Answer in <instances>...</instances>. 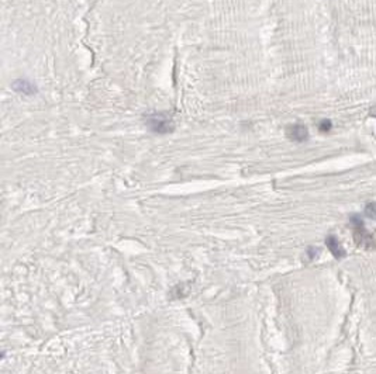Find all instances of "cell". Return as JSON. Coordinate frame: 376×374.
<instances>
[{"label":"cell","instance_id":"5b68a950","mask_svg":"<svg viewBox=\"0 0 376 374\" xmlns=\"http://www.w3.org/2000/svg\"><path fill=\"white\" fill-rule=\"evenodd\" d=\"M365 216L368 218H376V203H369L365 207Z\"/></svg>","mask_w":376,"mask_h":374},{"label":"cell","instance_id":"6da1fadb","mask_svg":"<svg viewBox=\"0 0 376 374\" xmlns=\"http://www.w3.org/2000/svg\"><path fill=\"white\" fill-rule=\"evenodd\" d=\"M351 224L352 228H354V239H355V243L359 246V248H364V249H376V242L374 239V236L366 231L364 224V219L359 217V216H352L351 217Z\"/></svg>","mask_w":376,"mask_h":374},{"label":"cell","instance_id":"8992f818","mask_svg":"<svg viewBox=\"0 0 376 374\" xmlns=\"http://www.w3.org/2000/svg\"><path fill=\"white\" fill-rule=\"evenodd\" d=\"M331 130V121L328 120H323L320 122V131H323V133H328Z\"/></svg>","mask_w":376,"mask_h":374},{"label":"cell","instance_id":"7a4b0ae2","mask_svg":"<svg viewBox=\"0 0 376 374\" xmlns=\"http://www.w3.org/2000/svg\"><path fill=\"white\" fill-rule=\"evenodd\" d=\"M288 135L291 138L292 141H296V142H303L307 139L309 137V133H307V128L302 125V124H294L289 127L288 130Z\"/></svg>","mask_w":376,"mask_h":374},{"label":"cell","instance_id":"277c9868","mask_svg":"<svg viewBox=\"0 0 376 374\" xmlns=\"http://www.w3.org/2000/svg\"><path fill=\"white\" fill-rule=\"evenodd\" d=\"M148 124H151V127H152V130L155 131V133H167L168 130H169V124H168V120H164L162 117H152Z\"/></svg>","mask_w":376,"mask_h":374},{"label":"cell","instance_id":"3957f363","mask_svg":"<svg viewBox=\"0 0 376 374\" xmlns=\"http://www.w3.org/2000/svg\"><path fill=\"white\" fill-rule=\"evenodd\" d=\"M326 245H327V248L330 249V252L333 254V256H334L335 259H342V257H345L347 252L344 251V248L341 246V243L338 242V239H337L334 235H330V236H327V239H326Z\"/></svg>","mask_w":376,"mask_h":374},{"label":"cell","instance_id":"52a82bcc","mask_svg":"<svg viewBox=\"0 0 376 374\" xmlns=\"http://www.w3.org/2000/svg\"><path fill=\"white\" fill-rule=\"evenodd\" d=\"M307 252H309V255H310V259H313V257H314V255L317 254V249H314V248H310Z\"/></svg>","mask_w":376,"mask_h":374},{"label":"cell","instance_id":"ba28073f","mask_svg":"<svg viewBox=\"0 0 376 374\" xmlns=\"http://www.w3.org/2000/svg\"><path fill=\"white\" fill-rule=\"evenodd\" d=\"M369 114H371L372 117H376V106H374L372 109L369 110Z\"/></svg>","mask_w":376,"mask_h":374}]
</instances>
